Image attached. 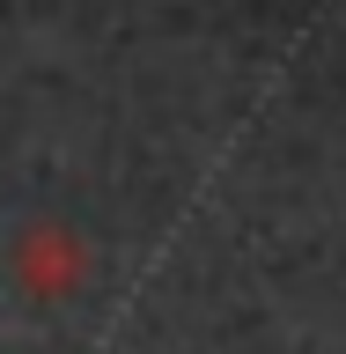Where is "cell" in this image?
<instances>
[{"mask_svg":"<svg viewBox=\"0 0 346 354\" xmlns=\"http://www.w3.org/2000/svg\"><path fill=\"white\" fill-rule=\"evenodd\" d=\"M15 281L37 295V303H66L74 288L88 281V243L74 236V229H22L15 243Z\"/></svg>","mask_w":346,"mask_h":354,"instance_id":"obj_1","label":"cell"}]
</instances>
